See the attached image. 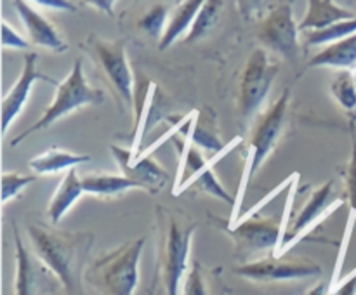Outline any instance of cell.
<instances>
[{"mask_svg":"<svg viewBox=\"0 0 356 295\" xmlns=\"http://www.w3.org/2000/svg\"><path fill=\"white\" fill-rule=\"evenodd\" d=\"M306 295H327V283L320 281V283H316L315 287L309 288Z\"/></svg>","mask_w":356,"mask_h":295,"instance_id":"cell-35","label":"cell"},{"mask_svg":"<svg viewBox=\"0 0 356 295\" xmlns=\"http://www.w3.org/2000/svg\"><path fill=\"white\" fill-rule=\"evenodd\" d=\"M289 103H291V90L284 89V92L275 99L273 104H270V108H268L266 111H263V113L257 117L256 124H254L252 134H250L249 137V163H247L245 177H243L242 180V191H240V196L236 198L238 203L240 200H242L243 189H245V186L249 184V180L252 179L254 174L257 172V169L263 165L264 160L270 156V153L273 151V148L277 146L278 137H280L282 130H284ZM238 203H236L235 207H238Z\"/></svg>","mask_w":356,"mask_h":295,"instance_id":"cell-5","label":"cell"},{"mask_svg":"<svg viewBox=\"0 0 356 295\" xmlns=\"http://www.w3.org/2000/svg\"><path fill=\"white\" fill-rule=\"evenodd\" d=\"M278 71H280L278 65L271 61L264 49L252 51L238 83L236 103H238V115L243 121L252 120L259 113Z\"/></svg>","mask_w":356,"mask_h":295,"instance_id":"cell-6","label":"cell"},{"mask_svg":"<svg viewBox=\"0 0 356 295\" xmlns=\"http://www.w3.org/2000/svg\"><path fill=\"white\" fill-rule=\"evenodd\" d=\"M332 180H327L325 184H322V186L316 187V189L313 191L309 200L305 203V207H302L301 210H299V214L296 215V221L289 226V229L292 231V236L291 239H289L287 245L284 246V250H282L280 257H284V253H287L289 250L296 245V242L305 238V235H308V233L312 231V228H315V226L318 224V221H322L323 217H327V214L336 210V208L343 203V200H337L332 203ZM285 238H287V236H285Z\"/></svg>","mask_w":356,"mask_h":295,"instance_id":"cell-14","label":"cell"},{"mask_svg":"<svg viewBox=\"0 0 356 295\" xmlns=\"http://www.w3.org/2000/svg\"><path fill=\"white\" fill-rule=\"evenodd\" d=\"M38 56L37 52H28L24 56L23 69L19 73V78L17 82L10 87L9 92L3 96L2 101V132L6 134L9 130L10 124L17 118V115L23 111L24 104H26L28 97H30L31 89H33L35 82H47L54 83V85H59V82H56L51 76L44 75L42 71H38L37 68Z\"/></svg>","mask_w":356,"mask_h":295,"instance_id":"cell-12","label":"cell"},{"mask_svg":"<svg viewBox=\"0 0 356 295\" xmlns=\"http://www.w3.org/2000/svg\"><path fill=\"white\" fill-rule=\"evenodd\" d=\"M353 78H355V83H356V68L353 69Z\"/></svg>","mask_w":356,"mask_h":295,"instance_id":"cell-36","label":"cell"},{"mask_svg":"<svg viewBox=\"0 0 356 295\" xmlns=\"http://www.w3.org/2000/svg\"><path fill=\"white\" fill-rule=\"evenodd\" d=\"M329 295H356V271L346 280L341 281L336 288H332Z\"/></svg>","mask_w":356,"mask_h":295,"instance_id":"cell-32","label":"cell"},{"mask_svg":"<svg viewBox=\"0 0 356 295\" xmlns=\"http://www.w3.org/2000/svg\"><path fill=\"white\" fill-rule=\"evenodd\" d=\"M222 10V2H218V0H209V2H204L200 12L197 14L193 21V26L188 31V35L184 37V44H191V42H197L200 38H204L205 35L211 33L214 30V26L218 24L219 16H221Z\"/></svg>","mask_w":356,"mask_h":295,"instance_id":"cell-24","label":"cell"},{"mask_svg":"<svg viewBox=\"0 0 356 295\" xmlns=\"http://www.w3.org/2000/svg\"><path fill=\"white\" fill-rule=\"evenodd\" d=\"M344 186H346V196L350 201V207L356 214V132L351 127V156L344 172Z\"/></svg>","mask_w":356,"mask_h":295,"instance_id":"cell-30","label":"cell"},{"mask_svg":"<svg viewBox=\"0 0 356 295\" xmlns=\"http://www.w3.org/2000/svg\"><path fill=\"white\" fill-rule=\"evenodd\" d=\"M83 193H86V191H83L82 177L79 176L76 169L66 170L63 179L59 180V186L56 187V191L52 193L51 201H49L47 215L49 219H51L52 224H59L61 219L66 215V212L75 205V201L79 200Z\"/></svg>","mask_w":356,"mask_h":295,"instance_id":"cell-17","label":"cell"},{"mask_svg":"<svg viewBox=\"0 0 356 295\" xmlns=\"http://www.w3.org/2000/svg\"><path fill=\"white\" fill-rule=\"evenodd\" d=\"M190 186L197 187V189L204 191V193H207V194H212V196H216V198H219V200L226 201V203L232 205V207H235V205H236V201L233 200L232 194L226 191V187L222 186V184L218 180V177H216L214 170H212V163H211V165L205 167L202 172H198L197 176L193 177V179H190L186 184H183V186H181L179 189H177L174 194H179L181 191L188 189Z\"/></svg>","mask_w":356,"mask_h":295,"instance_id":"cell-25","label":"cell"},{"mask_svg":"<svg viewBox=\"0 0 356 295\" xmlns=\"http://www.w3.org/2000/svg\"><path fill=\"white\" fill-rule=\"evenodd\" d=\"M33 252L56 274L65 295H87L83 288L87 257L94 235L87 231H65L45 224L28 226Z\"/></svg>","mask_w":356,"mask_h":295,"instance_id":"cell-1","label":"cell"},{"mask_svg":"<svg viewBox=\"0 0 356 295\" xmlns=\"http://www.w3.org/2000/svg\"><path fill=\"white\" fill-rule=\"evenodd\" d=\"M37 180V174L21 176L19 172H3L2 174V205L9 203V200L16 198L21 191L31 183Z\"/></svg>","mask_w":356,"mask_h":295,"instance_id":"cell-29","label":"cell"},{"mask_svg":"<svg viewBox=\"0 0 356 295\" xmlns=\"http://www.w3.org/2000/svg\"><path fill=\"white\" fill-rule=\"evenodd\" d=\"M202 6H204L202 0H186V2H181L179 6L174 7V10L169 16V21H167L165 31H163L162 38L159 40L160 51H165L167 47L176 44L183 35L186 37L188 31L193 26L195 17L200 12Z\"/></svg>","mask_w":356,"mask_h":295,"instance_id":"cell-19","label":"cell"},{"mask_svg":"<svg viewBox=\"0 0 356 295\" xmlns=\"http://www.w3.org/2000/svg\"><path fill=\"white\" fill-rule=\"evenodd\" d=\"M87 3H90V6H96V9L104 10L106 14H113L115 2H111V0H108V2H87Z\"/></svg>","mask_w":356,"mask_h":295,"instance_id":"cell-34","label":"cell"},{"mask_svg":"<svg viewBox=\"0 0 356 295\" xmlns=\"http://www.w3.org/2000/svg\"><path fill=\"white\" fill-rule=\"evenodd\" d=\"M86 45L94 54L97 65L110 80L122 103L136 110L138 106L134 101V75L129 65L125 45L120 40H104L96 35H89Z\"/></svg>","mask_w":356,"mask_h":295,"instance_id":"cell-7","label":"cell"},{"mask_svg":"<svg viewBox=\"0 0 356 295\" xmlns=\"http://www.w3.org/2000/svg\"><path fill=\"white\" fill-rule=\"evenodd\" d=\"M83 191L89 194H96V196H118V194L125 193L129 189L139 187L136 180L129 179L124 174L115 176V174H90V176L82 177Z\"/></svg>","mask_w":356,"mask_h":295,"instance_id":"cell-22","label":"cell"},{"mask_svg":"<svg viewBox=\"0 0 356 295\" xmlns=\"http://www.w3.org/2000/svg\"><path fill=\"white\" fill-rule=\"evenodd\" d=\"M308 66L309 68L327 66V68H337L341 71H353L356 68V35L327 45L323 51L309 59Z\"/></svg>","mask_w":356,"mask_h":295,"instance_id":"cell-20","label":"cell"},{"mask_svg":"<svg viewBox=\"0 0 356 295\" xmlns=\"http://www.w3.org/2000/svg\"><path fill=\"white\" fill-rule=\"evenodd\" d=\"M156 226L160 239L153 285L162 295H181V287L191 266L190 248L197 221L183 210L156 207Z\"/></svg>","mask_w":356,"mask_h":295,"instance_id":"cell-2","label":"cell"},{"mask_svg":"<svg viewBox=\"0 0 356 295\" xmlns=\"http://www.w3.org/2000/svg\"><path fill=\"white\" fill-rule=\"evenodd\" d=\"M190 139L191 144L197 149H200L211 162H214L221 155L222 149H225V142L219 139L218 132L211 125L205 124L204 120L193 121L190 130Z\"/></svg>","mask_w":356,"mask_h":295,"instance_id":"cell-23","label":"cell"},{"mask_svg":"<svg viewBox=\"0 0 356 295\" xmlns=\"http://www.w3.org/2000/svg\"><path fill=\"white\" fill-rule=\"evenodd\" d=\"M356 14L353 10L344 9L339 3L330 0H312L308 2V12L305 14L302 21L299 23V30L309 33V31H320L341 21L355 19Z\"/></svg>","mask_w":356,"mask_h":295,"instance_id":"cell-16","label":"cell"},{"mask_svg":"<svg viewBox=\"0 0 356 295\" xmlns=\"http://www.w3.org/2000/svg\"><path fill=\"white\" fill-rule=\"evenodd\" d=\"M181 295H226L221 271L209 269L198 260H193L181 287Z\"/></svg>","mask_w":356,"mask_h":295,"instance_id":"cell-18","label":"cell"},{"mask_svg":"<svg viewBox=\"0 0 356 295\" xmlns=\"http://www.w3.org/2000/svg\"><path fill=\"white\" fill-rule=\"evenodd\" d=\"M146 236L122 243L87 266L86 281L99 295H134Z\"/></svg>","mask_w":356,"mask_h":295,"instance_id":"cell-3","label":"cell"},{"mask_svg":"<svg viewBox=\"0 0 356 295\" xmlns=\"http://www.w3.org/2000/svg\"><path fill=\"white\" fill-rule=\"evenodd\" d=\"M110 151L117 165L120 167L122 174L129 179L136 180L141 186V189L149 191V193H159L167 184L169 174L152 156H134L131 148H120L117 144H111Z\"/></svg>","mask_w":356,"mask_h":295,"instance_id":"cell-13","label":"cell"},{"mask_svg":"<svg viewBox=\"0 0 356 295\" xmlns=\"http://www.w3.org/2000/svg\"><path fill=\"white\" fill-rule=\"evenodd\" d=\"M169 16L170 10L165 3H153V6L143 14V17L138 23V28L145 31L148 37L162 38L167 26V21H169Z\"/></svg>","mask_w":356,"mask_h":295,"instance_id":"cell-27","label":"cell"},{"mask_svg":"<svg viewBox=\"0 0 356 295\" xmlns=\"http://www.w3.org/2000/svg\"><path fill=\"white\" fill-rule=\"evenodd\" d=\"M2 47L3 49H19V51H28L30 42L21 37L6 19L2 21Z\"/></svg>","mask_w":356,"mask_h":295,"instance_id":"cell-31","label":"cell"},{"mask_svg":"<svg viewBox=\"0 0 356 295\" xmlns=\"http://www.w3.org/2000/svg\"><path fill=\"white\" fill-rule=\"evenodd\" d=\"M103 103L104 92L87 82L86 73H83L82 68V61H80V59H75L72 71L65 76L63 82H59L58 89H56L54 99L49 104L47 110L42 113V117L38 118L33 125L24 128L21 134H17L16 137L10 141V146L16 148L19 142H23L24 139L28 137V135L35 134V132L45 130V128L54 125L56 121H58L59 118L65 117V115L73 113V111L80 110V108L83 106H94V104Z\"/></svg>","mask_w":356,"mask_h":295,"instance_id":"cell-4","label":"cell"},{"mask_svg":"<svg viewBox=\"0 0 356 295\" xmlns=\"http://www.w3.org/2000/svg\"><path fill=\"white\" fill-rule=\"evenodd\" d=\"M89 160L90 155H76V153L65 151L58 146H51L47 151L40 153L30 160V169L40 176H52V174H58L61 170L66 172L70 169H75L79 163H86Z\"/></svg>","mask_w":356,"mask_h":295,"instance_id":"cell-21","label":"cell"},{"mask_svg":"<svg viewBox=\"0 0 356 295\" xmlns=\"http://www.w3.org/2000/svg\"><path fill=\"white\" fill-rule=\"evenodd\" d=\"M35 3H37V6H44V7H49V9H56V10H70V12H75L76 10L75 3L65 2V0H38V2Z\"/></svg>","mask_w":356,"mask_h":295,"instance_id":"cell-33","label":"cell"},{"mask_svg":"<svg viewBox=\"0 0 356 295\" xmlns=\"http://www.w3.org/2000/svg\"><path fill=\"white\" fill-rule=\"evenodd\" d=\"M228 235L235 242V252L238 255H252L261 252H273L275 255L284 242L280 221L256 215H247L236 224L229 226Z\"/></svg>","mask_w":356,"mask_h":295,"instance_id":"cell-11","label":"cell"},{"mask_svg":"<svg viewBox=\"0 0 356 295\" xmlns=\"http://www.w3.org/2000/svg\"><path fill=\"white\" fill-rule=\"evenodd\" d=\"M332 96L336 97L341 108L346 111L356 110V83L353 78V71H339L334 82L330 83Z\"/></svg>","mask_w":356,"mask_h":295,"instance_id":"cell-28","label":"cell"},{"mask_svg":"<svg viewBox=\"0 0 356 295\" xmlns=\"http://www.w3.org/2000/svg\"><path fill=\"white\" fill-rule=\"evenodd\" d=\"M14 229V295H51L61 287L56 274L38 259L35 252L26 248L21 239L17 226Z\"/></svg>","mask_w":356,"mask_h":295,"instance_id":"cell-9","label":"cell"},{"mask_svg":"<svg viewBox=\"0 0 356 295\" xmlns=\"http://www.w3.org/2000/svg\"><path fill=\"white\" fill-rule=\"evenodd\" d=\"M299 23L294 19V10L289 2H282L271 7L270 12L257 30L261 44L271 51L278 52L287 61H296L301 52L299 44Z\"/></svg>","mask_w":356,"mask_h":295,"instance_id":"cell-10","label":"cell"},{"mask_svg":"<svg viewBox=\"0 0 356 295\" xmlns=\"http://www.w3.org/2000/svg\"><path fill=\"white\" fill-rule=\"evenodd\" d=\"M323 269L318 262L305 257L270 255L257 260H249L235 266V274L254 281V283H282V281H298L308 278L322 276Z\"/></svg>","mask_w":356,"mask_h":295,"instance_id":"cell-8","label":"cell"},{"mask_svg":"<svg viewBox=\"0 0 356 295\" xmlns=\"http://www.w3.org/2000/svg\"><path fill=\"white\" fill-rule=\"evenodd\" d=\"M13 6L19 19L23 21V26L28 31L31 44L49 49L52 52H59V54L66 52L68 44L44 14L38 12L37 9L31 7V3L23 2V0H16V2H13Z\"/></svg>","mask_w":356,"mask_h":295,"instance_id":"cell-15","label":"cell"},{"mask_svg":"<svg viewBox=\"0 0 356 295\" xmlns=\"http://www.w3.org/2000/svg\"><path fill=\"white\" fill-rule=\"evenodd\" d=\"M356 35V17L355 19L341 21V23L332 24V26L325 28L320 31H309L305 33V45L306 47H318V45H330L334 42L344 40Z\"/></svg>","mask_w":356,"mask_h":295,"instance_id":"cell-26","label":"cell"}]
</instances>
